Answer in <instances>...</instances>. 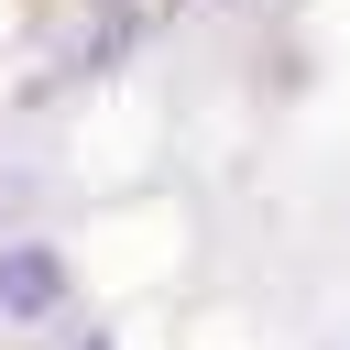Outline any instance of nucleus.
<instances>
[{
	"instance_id": "nucleus-1",
	"label": "nucleus",
	"mask_w": 350,
	"mask_h": 350,
	"mask_svg": "<svg viewBox=\"0 0 350 350\" xmlns=\"http://www.w3.org/2000/svg\"><path fill=\"white\" fill-rule=\"evenodd\" d=\"M55 284H66V273H55L44 252H11V262H0V306H55Z\"/></svg>"
}]
</instances>
